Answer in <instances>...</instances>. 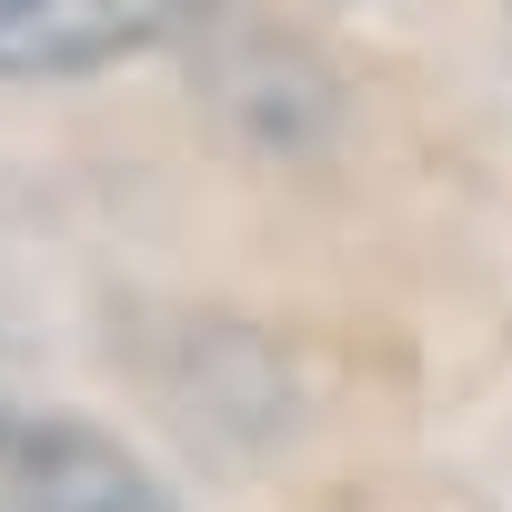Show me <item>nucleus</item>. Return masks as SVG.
<instances>
[{"mask_svg":"<svg viewBox=\"0 0 512 512\" xmlns=\"http://www.w3.org/2000/svg\"><path fill=\"white\" fill-rule=\"evenodd\" d=\"M11 502L0 512H181V492L101 422H21V442L0 452Z\"/></svg>","mask_w":512,"mask_h":512,"instance_id":"obj_1","label":"nucleus"},{"mask_svg":"<svg viewBox=\"0 0 512 512\" xmlns=\"http://www.w3.org/2000/svg\"><path fill=\"white\" fill-rule=\"evenodd\" d=\"M201 0H0V81L111 71L151 41H181Z\"/></svg>","mask_w":512,"mask_h":512,"instance_id":"obj_2","label":"nucleus"},{"mask_svg":"<svg viewBox=\"0 0 512 512\" xmlns=\"http://www.w3.org/2000/svg\"><path fill=\"white\" fill-rule=\"evenodd\" d=\"M11 442H21V422H0V452H11Z\"/></svg>","mask_w":512,"mask_h":512,"instance_id":"obj_3","label":"nucleus"}]
</instances>
